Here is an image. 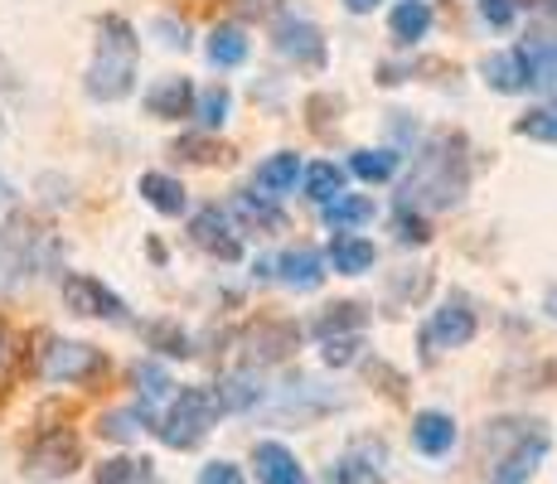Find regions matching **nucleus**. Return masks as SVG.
<instances>
[{
    "mask_svg": "<svg viewBox=\"0 0 557 484\" xmlns=\"http://www.w3.org/2000/svg\"><path fill=\"white\" fill-rule=\"evenodd\" d=\"M195 484H243V470L233 466V460H209Z\"/></svg>",
    "mask_w": 557,
    "mask_h": 484,
    "instance_id": "42",
    "label": "nucleus"
},
{
    "mask_svg": "<svg viewBox=\"0 0 557 484\" xmlns=\"http://www.w3.org/2000/svg\"><path fill=\"white\" fill-rule=\"evenodd\" d=\"M228 88H209V92H199L195 97V112H199V122H203V132H219L223 122H228Z\"/></svg>",
    "mask_w": 557,
    "mask_h": 484,
    "instance_id": "34",
    "label": "nucleus"
},
{
    "mask_svg": "<svg viewBox=\"0 0 557 484\" xmlns=\"http://www.w3.org/2000/svg\"><path fill=\"white\" fill-rule=\"evenodd\" d=\"M480 73H485V83L495 92H523L533 83L529 73V59H523V49H505V53H490L485 63H480Z\"/></svg>",
    "mask_w": 557,
    "mask_h": 484,
    "instance_id": "18",
    "label": "nucleus"
},
{
    "mask_svg": "<svg viewBox=\"0 0 557 484\" xmlns=\"http://www.w3.org/2000/svg\"><path fill=\"white\" fill-rule=\"evenodd\" d=\"M373 262H379V252H373V243L359 238V233H339V238L330 243V266H335L339 276H363V272H373Z\"/></svg>",
    "mask_w": 557,
    "mask_h": 484,
    "instance_id": "20",
    "label": "nucleus"
},
{
    "mask_svg": "<svg viewBox=\"0 0 557 484\" xmlns=\"http://www.w3.org/2000/svg\"><path fill=\"white\" fill-rule=\"evenodd\" d=\"M238 10H243V15H257V20H262V15H276V10H282V0H238Z\"/></svg>",
    "mask_w": 557,
    "mask_h": 484,
    "instance_id": "44",
    "label": "nucleus"
},
{
    "mask_svg": "<svg viewBox=\"0 0 557 484\" xmlns=\"http://www.w3.org/2000/svg\"><path fill=\"white\" fill-rule=\"evenodd\" d=\"M59 262V243L49 238V228L29 213H10L5 233H0V286H15L25 276L45 272V266Z\"/></svg>",
    "mask_w": 557,
    "mask_h": 484,
    "instance_id": "3",
    "label": "nucleus"
},
{
    "mask_svg": "<svg viewBox=\"0 0 557 484\" xmlns=\"http://www.w3.org/2000/svg\"><path fill=\"white\" fill-rule=\"evenodd\" d=\"M252 466L262 484H306V470L296 466V456L282 446V440H257Z\"/></svg>",
    "mask_w": 557,
    "mask_h": 484,
    "instance_id": "14",
    "label": "nucleus"
},
{
    "mask_svg": "<svg viewBox=\"0 0 557 484\" xmlns=\"http://www.w3.org/2000/svg\"><path fill=\"white\" fill-rule=\"evenodd\" d=\"M233 213H238L243 223H252V228H272V233L286 228L282 209H272L267 199H252V194H238V199H233Z\"/></svg>",
    "mask_w": 557,
    "mask_h": 484,
    "instance_id": "30",
    "label": "nucleus"
},
{
    "mask_svg": "<svg viewBox=\"0 0 557 484\" xmlns=\"http://www.w3.org/2000/svg\"><path fill=\"white\" fill-rule=\"evenodd\" d=\"M189 243L199 247V252H209V257H219V262H238L243 257V238L233 233V223H228V213L223 209H199L195 219H189Z\"/></svg>",
    "mask_w": 557,
    "mask_h": 484,
    "instance_id": "8",
    "label": "nucleus"
},
{
    "mask_svg": "<svg viewBox=\"0 0 557 484\" xmlns=\"http://www.w3.org/2000/svg\"><path fill=\"white\" fill-rule=\"evenodd\" d=\"M513 132L529 136V141H553V146H557V102H548V107H533V112H523L519 122H513Z\"/></svg>",
    "mask_w": 557,
    "mask_h": 484,
    "instance_id": "31",
    "label": "nucleus"
},
{
    "mask_svg": "<svg viewBox=\"0 0 557 484\" xmlns=\"http://www.w3.org/2000/svg\"><path fill=\"white\" fill-rule=\"evenodd\" d=\"M136 480H146V460L116 456V460H102V466H98V480H92V484H136Z\"/></svg>",
    "mask_w": 557,
    "mask_h": 484,
    "instance_id": "35",
    "label": "nucleus"
},
{
    "mask_svg": "<svg viewBox=\"0 0 557 484\" xmlns=\"http://www.w3.org/2000/svg\"><path fill=\"white\" fill-rule=\"evenodd\" d=\"M136 53H141V39H136V29L126 25L122 15H102L98 20V53H92L88 78H83V88H88L92 102H116V97L132 92V83H136Z\"/></svg>",
    "mask_w": 557,
    "mask_h": 484,
    "instance_id": "2",
    "label": "nucleus"
},
{
    "mask_svg": "<svg viewBox=\"0 0 557 484\" xmlns=\"http://www.w3.org/2000/svg\"><path fill=\"white\" fill-rule=\"evenodd\" d=\"M393 228H398V243H426L432 238V228H426L422 213H407V209H398V223H393Z\"/></svg>",
    "mask_w": 557,
    "mask_h": 484,
    "instance_id": "41",
    "label": "nucleus"
},
{
    "mask_svg": "<svg viewBox=\"0 0 557 484\" xmlns=\"http://www.w3.org/2000/svg\"><path fill=\"white\" fill-rule=\"evenodd\" d=\"M379 450H349L330 466V484H379L383 480V466H379Z\"/></svg>",
    "mask_w": 557,
    "mask_h": 484,
    "instance_id": "24",
    "label": "nucleus"
},
{
    "mask_svg": "<svg viewBox=\"0 0 557 484\" xmlns=\"http://www.w3.org/2000/svg\"><path fill=\"white\" fill-rule=\"evenodd\" d=\"M388 29L398 45H417V39H426V29H432V5H426V0H398V10L388 15Z\"/></svg>",
    "mask_w": 557,
    "mask_h": 484,
    "instance_id": "22",
    "label": "nucleus"
},
{
    "mask_svg": "<svg viewBox=\"0 0 557 484\" xmlns=\"http://www.w3.org/2000/svg\"><path fill=\"white\" fill-rule=\"evenodd\" d=\"M146 339H151V349H160L165 359H189V335L175 325V320H156V325H146Z\"/></svg>",
    "mask_w": 557,
    "mask_h": 484,
    "instance_id": "29",
    "label": "nucleus"
},
{
    "mask_svg": "<svg viewBox=\"0 0 557 484\" xmlns=\"http://www.w3.org/2000/svg\"><path fill=\"white\" fill-rule=\"evenodd\" d=\"M470 185V160L460 136H436L412 160V175L403 185V209H451Z\"/></svg>",
    "mask_w": 557,
    "mask_h": 484,
    "instance_id": "1",
    "label": "nucleus"
},
{
    "mask_svg": "<svg viewBox=\"0 0 557 484\" xmlns=\"http://www.w3.org/2000/svg\"><path fill=\"white\" fill-rule=\"evenodd\" d=\"M146 112L160 116V122H180V116L195 112V83L189 78H160L151 92H146Z\"/></svg>",
    "mask_w": 557,
    "mask_h": 484,
    "instance_id": "15",
    "label": "nucleus"
},
{
    "mask_svg": "<svg viewBox=\"0 0 557 484\" xmlns=\"http://www.w3.org/2000/svg\"><path fill=\"white\" fill-rule=\"evenodd\" d=\"M63 306L73 310V315H88V320H126V306L116 290H107L98 276H63Z\"/></svg>",
    "mask_w": 557,
    "mask_h": 484,
    "instance_id": "7",
    "label": "nucleus"
},
{
    "mask_svg": "<svg viewBox=\"0 0 557 484\" xmlns=\"http://www.w3.org/2000/svg\"><path fill=\"white\" fill-rule=\"evenodd\" d=\"M475 339V310L466 296H446L442 310H432V325H426V344L436 349H460V344Z\"/></svg>",
    "mask_w": 557,
    "mask_h": 484,
    "instance_id": "11",
    "label": "nucleus"
},
{
    "mask_svg": "<svg viewBox=\"0 0 557 484\" xmlns=\"http://www.w3.org/2000/svg\"><path fill=\"white\" fill-rule=\"evenodd\" d=\"M363 330V310L355 300H339V306H330L325 315L315 320V335L320 339H335V335H359Z\"/></svg>",
    "mask_w": 557,
    "mask_h": 484,
    "instance_id": "27",
    "label": "nucleus"
},
{
    "mask_svg": "<svg viewBox=\"0 0 557 484\" xmlns=\"http://www.w3.org/2000/svg\"><path fill=\"white\" fill-rule=\"evenodd\" d=\"M296 344H301V325L296 320H257L243 335V353H248V363H282Z\"/></svg>",
    "mask_w": 557,
    "mask_h": 484,
    "instance_id": "10",
    "label": "nucleus"
},
{
    "mask_svg": "<svg viewBox=\"0 0 557 484\" xmlns=\"http://www.w3.org/2000/svg\"><path fill=\"white\" fill-rule=\"evenodd\" d=\"M136 194H141V199L151 203L156 213H165V219H180V213L189 209L185 185H180L175 175H160V170H146V175L136 179Z\"/></svg>",
    "mask_w": 557,
    "mask_h": 484,
    "instance_id": "17",
    "label": "nucleus"
},
{
    "mask_svg": "<svg viewBox=\"0 0 557 484\" xmlns=\"http://www.w3.org/2000/svg\"><path fill=\"white\" fill-rule=\"evenodd\" d=\"M480 20L495 29H509L513 20H519V5H513V0H480Z\"/></svg>",
    "mask_w": 557,
    "mask_h": 484,
    "instance_id": "39",
    "label": "nucleus"
},
{
    "mask_svg": "<svg viewBox=\"0 0 557 484\" xmlns=\"http://www.w3.org/2000/svg\"><path fill=\"white\" fill-rule=\"evenodd\" d=\"M349 170H355L359 179H369V185H379V179H393V170H398V150H388V146L355 150V156H349Z\"/></svg>",
    "mask_w": 557,
    "mask_h": 484,
    "instance_id": "26",
    "label": "nucleus"
},
{
    "mask_svg": "<svg viewBox=\"0 0 557 484\" xmlns=\"http://www.w3.org/2000/svg\"><path fill=\"white\" fill-rule=\"evenodd\" d=\"M78 466H83V446H78V436L63 432V426H45L35 446L25 450V475L29 480H63Z\"/></svg>",
    "mask_w": 557,
    "mask_h": 484,
    "instance_id": "5",
    "label": "nucleus"
},
{
    "mask_svg": "<svg viewBox=\"0 0 557 484\" xmlns=\"http://www.w3.org/2000/svg\"><path fill=\"white\" fill-rule=\"evenodd\" d=\"M248 59V35H243L238 25H219L209 35V63L213 69H238V63Z\"/></svg>",
    "mask_w": 557,
    "mask_h": 484,
    "instance_id": "25",
    "label": "nucleus"
},
{
    "mask_svg": "<svg viewBox=\"0 0 557 484\" xmlns=\"http://www.w3.org/2000/svg\"><path fill=\"white\" fill-rule=\"evenodd\" d=\"M257 402H262V383H257L252 369L228 373V378H219V387H213V407L219 412H248Z\"/></svg>",
    "mask_w": 557,
    "mask_h": 484,
    "instance_id": "21",
    "label": "nucleus"
},
{
    "mask_svg": "<svg viewBox=\"0 0 557 484\" xmlns=\"http://www.w3.org/2000/svg\"><path fill=\"white\" fill-rule=\"evenodd\" d=\"M296 175H301V160H296V150H276V156H267L262 165H257L252 194H257V199H282V194L296 189Z\"/></svg>",
    "mask_w": 557,
    "mask_h": 484,
    "instance_id": "13",
    "label": "nucleus"
},
{
    "mask_svg": "<svg viewBox=\"0 0 557 484\" xmlns=\"http://www.w3.org/2000/svg\"><path fill=\"white\" fill-rule=\"evenodd\" d=\"M102 369H107V359L92 344L49 339L45 349H39V373H45L49 383H88V378H98Z\"/></svg>",
    "mask_w": 557,
    "mask_h": 484,
    "instance_id": "6",
    "label": "nucleus"
},
{
    "mask_svg": "<svg viewBox=\"0 0 557 484\" xmlns=\"http://www.w3.org/2000/svg\"><path fill=\"white\" fill-rule=\"evenodd\" d=\"M345 5H349V10H355V15H369V10H373V5H379V0H345Z\"/></svg>",
    "mask_w": 557,
    "mask_h": 484,
    "instance_id": "45",
    "label": "nucleus"
},
{
    "mask_svg": "<svg viewBox=\"0 0 557 484\" xmlns=\"http://www.w3.org/2000/svg\"><path fill=\"white\" fill-rule=\"evenodd\" d=\"M175 156L195 160V165H213V160H223V156H228V150H223V146H213L209 136H185V141L175 146Z\"/></svg>",
    "mask_w": 557,
    "mask_h": 484,
    "instance_id": "38",
    "label": "nucleus"
},
{
    "mask_svg": "<svg viewBox=\"0 0 557 484\" xmlns=\"http://www.w3.org/2000/svg\"><path fill=\"white\" fill-rule=\"evenodd\" d=\"M132 378H136V387H141V412L151 417V407H156L160 397L170 393V373L160 369V363H136V369H132Z\"/></svg>",
    "mask_w": 557,
    "mask_h": 484,
    "instance_id": "32",
    "label": "nucleus"
},
{
    "mask_svg": "<svg viewBox=\"0 0 557 484\" xmlns=\"http://www.w3.org/2000/svg\"><path fill=\"white\" fill-rule=\"evenodd\" d=\"M276 53L282 59H292L296 69H320L325 63V39H320V29L310 25L301 15H282L276 20Z\"/></svg>",
    "mask_w": 557,
    "mask_h": 484,
    "instance_id": "9",
    "label": "nucleus"
},
{
    "mask_svg": "<svg viewBox=\"0 0 557 484\" xmlns=\"http://www.w3.org/2000/svg\"><path fill=\"white\" fill-rule=\"evenodd\" d=\"M543 456H548V436H543V432H523L505 450V456H499L495 484H523V480H533V470L543 466Z\"/></svg>",
    "mask_w": 557,
    "mask_h": 484,
    "instance_id": "12",
    "label": "nucleus"
},
{
    "mask_svg": "<svg viewBox=\"0 0 557 484\" xmlns=\"http://www.w3.org/2000/svg\"><path fill=\"white\" fill-rule=\"evenodd\" d=\"M412 446L422 450L426 460H442L446 450L456 446V422H451V412H417V417H412Z\"/></svg>",
    "mask_w": 557,
    "mask_h": 484,
    "instance_id": "16",
    "label": "nucleus"
},
{
    "mask_svg": "<svg viewBox=\"0 0 557 484\" xmlns=\"http://www.w3.org/2000/svg\"><path fill=\"white\" fill-rule=\"evenodd\" d=\"M373 213L379 209H373L369 194H335V199L325 203V228L349 233V228H359V223H369Z\"/></svg>",
    "mask_w": 557,
    "mask_h": 484,
    "instance_id": "23",
    "label": "nucleus"
},
{
    "mask_svg": "<svg viewBox=\"0 0 557 484\" xmlns=\"http://www.w3.org/2000/svg\"><path fill=\"white\" fill-rule=\"evenodd\" d=\"M156 35H160V45H170V49H185L189 45L185 25H175V20H156Z\"/></svg>",
    "mask_w": 557,
    "mask_h": 484,
    "instance_id": "43",
    "label": "nucleus"
},
{
    "mask_svg": "<svg viewBox=\"0 0 557 484\" xmlns=\"http://www.w3.org/2000/svg\"><path fill=\"white\" fill-rule=\"evenodd\" d=\"M213 422H219V407H213L209 387H180V397L156 422V436L165 440L170 450H195L199 440L213 432Z\"/></svg>",
    "mask_w": 557,
    "mask_h": 484,
    "instance_id": "4",
    "label": "nucleus"
},
{
    "mask_svg": "<svg viewBox=\"0 0 557 484\" xmlns=\"http://www.w3.org/2000/svg\"><path fill=\"white\" fill-rule=\"evenodd\" d=\"M15 363H20L15 335H10V325L0 320V387H10V378H15Z\"/></svg>",
    "mask_w": 557,
    "mask_h": 484,
    "instance_id": "40",
    "label": "nucleus"
},
{
    "mask_svg": "<svg viewBox=\"0 0 557 484\" xmlns=\"http://www.w3.org/2000/svg\"><path fill=\"white\" fill-rule=\"evenodd\" d=\"M151 422V417L141 412V407H122V412H107L102 422H98V432L107 436V440H136V432Z\"/></svg>",
    "mask_w": 557,
    "mask_h": 484,
    "instance_id": "33",
    "label": "nucleus"
},
{
    "mask_svg": "<svg viewBox=\"0 0 557 484\" xmlns=\"http://www.w3.org/2000/svg\"><path fill=\"white\" fill-rule=\"evenodd\" d=\"M276 276L292 290H315L325 282V257H320L315 247H292V252H282V262H276Z\"/></svg>",
    "mask_w": 557,
    "mask_h": 484,
    "instance_id": "19",
    "label": "nucleus"
},
{
    "mask_svg": "<svg viewBox=\"0 0 557 484\" xmlns=\"http://www.w3.org/2000/svg\"><path fill=\"white\" fill-rule=\"evenodd\" d=\"M363 349L359 335H335V339H320V359L330 363V369H345V363H355Z\"/></svg>",
    "mask_w": 557,
    "mask_h": 484,
    "instance_id": "37",
    "label": "nucleus"
},
{
    "mask_svg": "<svg viewBox=\"0 0 557 484\" xmlns=\"http://www.w3.org/2000/svg\"><path fill=\"white\" fill-rule=\"evenodd\" d=\"M306 194L315 203H330L335 194H345V170L335 165V160H320V165L306 170Z\"/></svg>",
    "mask_w": 557,
    "mask_h": 484,
    "instance_id": "28",
    "label": "nucleus"
},
{
    "mask_svg": "<svg viewBox=\"0 0 557 484\" xmlns=\"http://www.w3.org/2000/svg\"><path fill=\"white\" fill-rule=\"evenodd\" d=\"M0 203H10V185H5V175H0Z\"/></svg>",
    "mask_w": 557,
    "mask_h": 484,
    "instance_id": "46",
    "label": "nucleus"
},
{
    "mask_svg": "<svg viewBox=\"0 0 557 484\" xmlns=\"http://www.w3.org/2000/svg\"><path fill=\"white\" fill-rule=\"evenodd\" d=\"M523 59H529L533 83H557V45H553V39H543V45H529V49H523Z\"/></svg>",
    "mask_w": 557,
    "mask_h": 484,
    "instance_id": "36",
    "label": "nucleus"
}]
</instances>
